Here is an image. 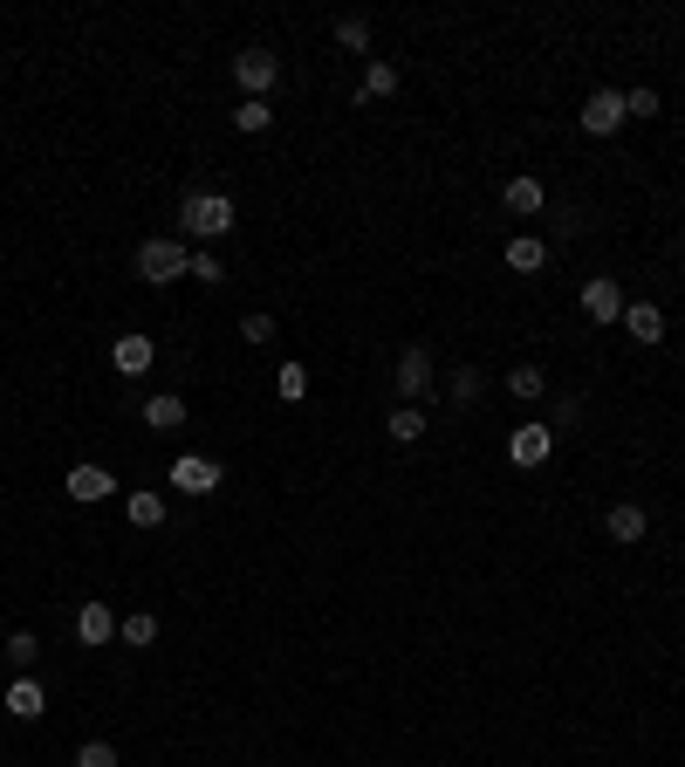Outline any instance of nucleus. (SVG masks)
Instances as JSON below:
<instances>
[{"mask_svg": "<svg viewBox=\"0 0 685 767\" xmlns=\"http://www.w3.org/2000/svg\"><path fill=\"white\" fill-rule=\"evenodd\" d=\"M226 234H234V199H226V192H186L179 199V240L213 247Z\"/></svg>", "mask_w": 685, "mask_h": 767, "instance_id": "f257e3e1", "label": "nucleus"}, {"mask_svg": "<svg viewBox=\"0 0 685 767\" xmlns=\"http://www.w3.org/2000/svg\"><path fill=\"white\" fill-rule=\"evenodd\" d=\"M179 274H192V247H186V240L158 234V240L138 247V281H151V288H172Z\"/></svg>", "mask_w": 685, "mask_h": 767, "instance_id": "f03ea898", "label": "nucleus"}, {"mask_svg": "<svg viewBox=\"0 0 685 767\" xmlns=\"http://www.w3.org/2000/svg\"><path fill=\"white\" fill-rule=\"evenodd\" d=\"M274 83H282V56H274V48H240L234 56V90L240 96H268Z\"/></svg>", "mask_w": 685, "mask_h": 767, "instance_id": "7ed1b4c3", "label": "nucleus"}, {"mask_svg": "<svg viewBox=\"0 0 685 767\" xmlns=\"http://www.w3.org/2000/svg\"><path fill=\"white\" fill-rule=\"evenodd\" d=\"M555 459V432L548 425H521V432H507V467H521V473H535Z\"/></svg>", "mask_w": 685, "mask_h": 767, "instance_id": "20e7f679", "label": "nucleus"}, {"mask_svg": "<svg viewBox=\"0 0 685 767\" xmlns=\"http://www.w3.org/2000/svg\"><path fill=\"white\" fill-rule=\"evenodd\" d=\"M582 316L603 322V329L624 322V288H617V274H590V281H582Z\"/></svg>", "mask_w": 685, "mask_h": 767, "instance_id": "39448f33", "label": "nucleus"}, {"mask_svg": "<svg viewBox=\"0 0 685 767\" xmlns=\"http://www.w3.org/2000/svg\"><path fill=\"white\" fill-rule=\"evenodd\" d=\"M220 480H226V467L206 459V452H179V459H172V487H179V494H220Z\"/></svg>", "mask_w": 685, "mask_h": 767, "instance_id": "423d86ee", "label": "nucleus"}, {"mask_svg": "<svg viewBox=\"0 0 685 767\" xmlns=\"http://www.w3.org/2000/svg\"><path fill=\"white\" fill-rule=\"evenodd\" d=\"M398 398H404V404L433 398V350H425V343L398 350Z\"/></svg>", "mask_w": 685, "mask_h": 767, "instance_id": "0eeeda50", "label": "nucleus"}, {"mask_svg": "<svg viewBox=\"0 0 685 767\" xmlns=\"http://www.w3.org/2000/svg\"><path fill=\"white\" fill-rule=\"evenodd\" d=\"M576 117H582V131H590V138H617L624 123H630V117H624V96H617V90H597V96H590V104H582Z\"/></svg>", "mask_w": 685, "mask_h": 767, "instance_id": "6e6552de", "label": "nucleus"}, {"mask_svg": "<svg viewBox=\"0 0 685 767\" xmlns=\"http://www.w3.org/2000/svg\"><path fill=\"white\" fill-rule=\"evenodd\" d=\"M110 364H117V377H144L151 364H158V343H151L144 329H123V337L110 343Z\"/></svg>", "mask_w": 685, "mask_h": 767, "instance_id": "1a4fd4ad", "label": "nucleus"}, {"mask_svg": "<svg viewBox=\"0 0 685 767\" xmlns=\"http://www.w3.org/2000/svg\"><path fill=\"white\" fill-rule=\"evenodd\" d=\"M110 494H117L110 467H90V459H83V467H69V500L75 507H96V500H110Z\"/></svg>", "mask_w": 685, "mask_h": 767, "instance_id": "9d476101", "label": "nucleus"}, {"mask_svg": "<svg viewBox=\"0 0 685 767\" xmlns=\"http://www.w3.org/2000/svg\"><path fill=\"white\" fill-rule=\"evenodd\" d=\"M624 337L630 343H665V309H658V302H624Z\"/></svg>", "mask_w": 685, "mask_h": 767, "instance_id": "9b49d317", "label": "nucleus"}, {"mask_svg": "<svg viewBox=\"0 0 685 767\" xmlns=\"http://www.w3.org/2000/svg\"><path fill=\"white\" fill-rule=\"evenodd\" d=\"M500 206L515 213V220H535L542 206H548V192H542V178H507L500 186Z\"/></svg>", "mask_w": 685, "mask_h": 767, "instance_id": "f8f14e48", "label": "nucleus"}, {"mask_svg": "<svg viewBox=\"0 0 685 767\" xmlns=\"http://www.w3.org/2000/svg\"><path fill=\"white\" fill-rule=\"evenodd\" d=\"M75 637H83L90 651L110 645V637H117V610L110 603H83V610H75Z\"/></svg>", "mask_w": 685, "mask_h": 767, "instance_id": "ddd939ff", "label": "nucleus"}, {"mask_svg": "<svg viewBox=\"0 0 685 767\" xmlns=\"http://www.w3.org/2000/svg\"><path fill=\"white\" fill-rule=\"evenodd\" d=\"M645 528H651V521H645V507H638V500H617L611 515H603V534H611V542H624V548H630V542H645Z\"/></svg>", "mask_w": 685, "mask_h": 767, "instance_id": "4468645a", "label": "nucleus"}, {"mask_svg": "<svg viewBox=\"0 0 685 767\" xmlns=\"http://www.w3.org/2000/svg\"><path fill=\"white\" fill-rule=\"evenodd\" d=\"M144 425H151V432H179V425H186V398H179V391H151V398H144Z\"/></svg>", "mask_w": 685, "mask_h": 767, "instance_id": "2eb2a0df", "label": "nucleus"}, {"mask_svg": "<svg viewBox=\"0 0 685 767\" xmlns=\"http://www.w3.org/2000/svg\"><path fill=\"white\" fill-rule=\"evenodd\" d=\"M507 268H515V274H542L548 268V240L542 234H515V240H507Z\"/></svg>", "mask_w": 685, "mask_h": 767, "instance_id": "dca6fc26", "label": "nucleus"}, {"mask_svg": "<svg viewBox=\"0 0 685 767\" xmlns=\"http://www.w3.org/2000/svg\"><path fill=\"white\" fill-rule=\"evenodd\" d=\"M385 439H398V446H418V439H425V412H418V404H391Z\"/></svg>", "mask_w": 685, "mask_h": 767, "instance_id": "f3484780", "label": "nucleus"}, {"mask_svg": "<svg viewBox=\"0 0 685 767\" xmlns=\"http://www.w3.org/2000/svg\"><path fill=\"white\" fill-rule=\"evenodd\" d=\"M268 123H274V104H268V96H240V104H234V131H240V138H261Z\"/></svg>", "mask_w": 685, "mask_h": 767, "instance_id": "a211bd4d", "label": "nucleus"}, {"mask_svg": "<svg viewBox=\"0 0 685 767\" xmlns=\"http://www.w3.org/2000/svg\"><path fill=\"white\" fill-rule=\"evenodd\" d=\"M8 712H14V720H42V712H48V693H42L35 678H14V685H8Z\"/></svg>", "mask_w": 685, "mask_h": 767, "instance_id": "6ab92c4d", "label": "nucleus"}, {"mask_svg": "<svg viewBox=\"0 0 685 767\" xmlns=\"http://www.w3.org/2000/svg\"><path fill=\"white\" fill-rule=\"evenodd\" d=\"M507 391H515L521 404H542V398H548V377H542L535 364H515V370H507Z\"/></svg>", "mask_w": 685, "mask_h": 767, "instance_id": "aec40b11", "label": "nucleus"}, {"mask_svg": "<svg viewBox=\"0 0 685 767\" xmlns=\"http://www.w3.org/2000/svg\"><path fill=\"white\" fill-rule=\"evenodd\" d=\"M123 515H131V528H158L165 521V494H123Z\"/></svg>", "mask_w": 685, "mask_h": 767, "instance_id": "412c9836", "label": "nucleus"}, {"mask_svg": "<svg viewBox=\"0 0 685 767\" xmlns=\"http://www.w3.org/2000/svg\"><path fill=\"white\" fill-rule=\"evenodd\" d=\"M117 637H123L131 651H144L151 637H158V617H151V610H131V617H117Z\"/></svg>", "mask_w": 685, "mask_h": 767, "instance_id": "4be33fe9", "label": "nucleus"}, {"mask_svg": "<svg viewBox=\"0 0 685 767\" xmlns=\"http://www.w3.org/2000/svg\"><path fill=\"white\" fill-rule=\"evenodd\" d=\"M391 90H398V69L391 62H370L364 83H357V104H377V96H391Z\"/></svg>", "mask_w": 685, "mask_h": 767, "instance_id": "5701e85b", "label": "nucleus"}, {"mask_svg": "<svg viewBox=\"0 0 685 767\" xmlns=\"http://www.w3.org/2000/svg\"><path fill=\"white\" fill-rule=\"evenodd\" d=\"M336 48H350V56H370V21H364V14H343V21H336Z\"/></svg>", "mask_w": 685, "mask_h": 767, "instance_id": "b1692460", "label": "nucleus"}, {"mask_svg": "<svg viewBox=\"0 0 685 767\" xmlns=\"http://www.w3.org/2000/svg\"><path fill=\"white\" fill-rule=\"evenodd\" d=\"M274 398H282V404H302V398H309V370H302V364H282V370H274Z\"/></svg>", "mask_w": 685, "mask_h": 767, "instance_id": "393cba45", "label": "nucleus"}, {"mask_svg": "<svg viewBox=\"0 0 685 767\" xmlns=\"http://www.w3.org/2000/svg\"><path fill=\"white\" fill-rule=\"evenodd\" d=\"M480 391H487V377H480L473 364H460V370H452V384H446V398H452V404H473Z\"/></svg>", "mask_w": 685, "mask_h": 767, "instance_id": "a878e982", "label": "nucleus"}, {"mask_svg": "<svg viewBox=\"0 0 685 767\" xmlns=\"http://www.w3.org/2000/svg\"><path fill=\"white\" fill-rule=\"evenodd\" d=\"M75 767H123V754L110 740H83V747H75Z\"/></svg>", "mask_w": 685, "mask_h": 767, "instance_id": "bb28decb", "label": "nucleus"}, {"mask_svg": "<svg viewBox=\"0 0 685 767\" xmlns=\"http://www.w3.org/2000/svg\"><path fill=\"white\" fill-rule=\"evenodd\" d=\"M8 658H14V672H28V664L42 658V637H35V630H14V637H8Z\"/></svg>", "mask_w": 685, "mask_h": 767, "instance_id": "cd10ccee", "label": "nucleus"}, {"mask_svg": "<svg viewBox=\"0 0 685 767\" xmlns=\"http://www.w3.org/2000/svg\"><path fill=\"white\" fill-rule=\"evenodd\" d=\"M192 281H206V288H220V281H226V261H220L213 247H199V253H192Z\"/></svg>", "mask_w": 685, "mask_h": 767, "instance_id": "c85d7f7f", "label": "nucleus"}, {"mask_svg": "<svg viewBox=\"0 0 685 767\" xmlns=\"http://www.w3.org/2000/svg\"><path fill=\"white\" fill-rule=\"evenodd\" d=\"M569 425H582V398H555L548 404V432H569Z\"/></svg>", "mask_w": 685, "mask_h": 767, "instance_id": "c756f323", "label": "nucleus"}, {"mask_svg": "<svg viewBox=\"0 0 685 767\" xmlns=\"http://www.w3.org/2000/svg\"><path fill=\"white\" fill-rule=\"evenodd\" d=\"M624 117H658V90H624Z\"/></svg>", "mask_w": 685, "mask_h": 767, "instance_id": "7c9ffc66", "label": "nucleus"}, {"mask_svg": "<svg viewBox=\"0 0 685 767\" xmlns=\"http://www.w3.org/2000/svg\"><path fill=\"white\" fill-rule=\"evenodd\" d=\"M240 337H247L253 350H261V343H274V316H247V322H240Z\"/></svg>", "mask_w": 685, "mask_h": 767, "instance_id": "2f4dec72", "label": "nucleus"}]
</instances>
